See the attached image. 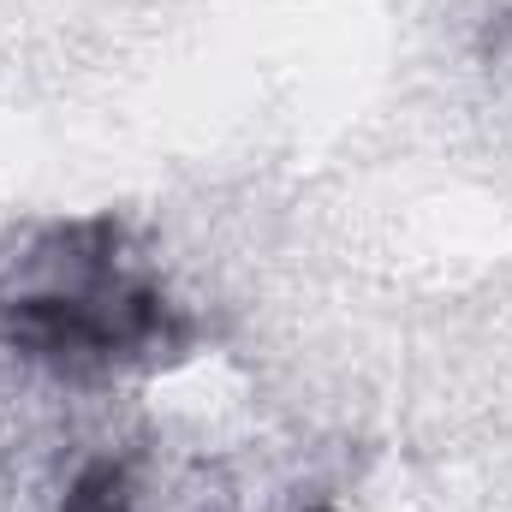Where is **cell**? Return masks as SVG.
Here are the masks:
<instances>
[{
  "label": "cell",
  "mask_w": 512,
  "mask_h": 512,
  "mask_svg": "<svg viewBox=\"0 0 512 512\" xmlns=\"http://www.w3.org/2000/svg\"><path fill=\"white\" fill-rule=\"evenodd\" d=\"M191 346V310L114 215L36 221L0 245V352L66 382H108L179 364Z\"/></svg>",
  "instance_id": "6da1fadb"
},
{
  "label": "cell",
  "mask_w": 512,
  "mask_h": 512,
  "mask_svg": "<svg viewBox=\"0 0 512 512\" xmlns=\"http://www.w3.org/2000/svg\"><path fill=\"white\" fill-rule=\"evenodd\" d=\"M60 512H137V477H131L126 459L102 453V459H84L60 495Z\"/></svg>",
  "instance_id": "7a4b0ae2"
}]
</instances>
